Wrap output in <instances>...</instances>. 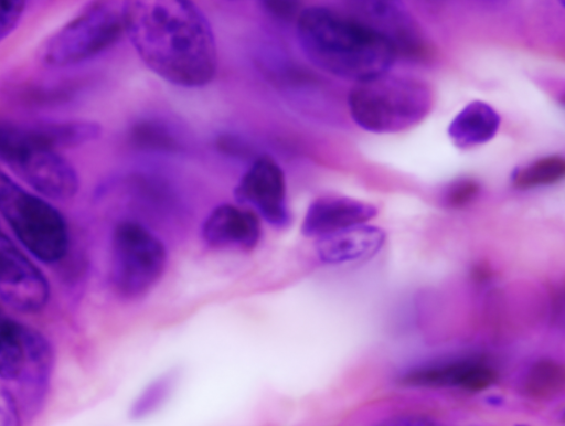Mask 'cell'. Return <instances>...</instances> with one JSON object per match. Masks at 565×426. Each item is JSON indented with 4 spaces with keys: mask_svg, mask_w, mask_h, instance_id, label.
Instances as JSON below:
<instances>
[{
    "mask_svg": "<svg viewBox=\"0 0 565 426\" xmlns=\"http://www.w3.org/2000/svg\"><path fill=\"white\" fill-rule=\"evenodd\" d=\"M370 203L347 196H321L315 200L303 217L301 231L306 236L322 237L364 224L376 215Z\"/></svg>",
    "mask_w": 565,
    "mask_h": 426,
    "instance_id": "7c38bea8",
    "label": "cell"
},
{
    "mask_svg": "<svg viewBox=\"0 0 565 426\" xmlns=\"http://www.w3.org/2000/svg\"><path fill=\"white\" fill-rule=\"evenodd\" d=\"M171 376H163L153 382L134 405V415L142 416L152 411L168 394Z\"/></svg>",
    "mask_w": 565,
    "mask_h": 426,
    "instance_id": "ffe728a7",
    "label": "cell"
},
{
    "mask_svg": "<svg viewBox=\"0 0 565 426\" xmlns=\"http://www.w3.org/2000/svg\"><path fill=\"white\" fill-rule=\"evenodd\" d=\"M500 123V115L492 106L481 100H473L456 115L447 132L456 147L468 149L491 140Z\"/></svg>",
    "mask_w": 565,
    "mask_h": 426,
    "instance_id": "9a60e30c",
    "label": "cell"
},
{
    "mask_svg": "<svg viewBox=\"0 0 565 426\" xmlns=\"http://www.w3.org/2000/svg\"><path fill=\"white\" fill-rule=\"evenodd\" d=\"M0 213L20 243L39 260L53 264L68 248L62 214L46 200L19 185L0 170Z\"/></svg>",
    "mask_w": 565,
    "mask_h": 426,
    "instance_id": "5b68a950",
    "label": "cell"
},
{
    "mask_svg": "<svg viewBox=\"0 0 565 426\" xmlns=\"http://www.w3.org/2000/svg\"><path fill=\"white\" fill-rule=\"evenodd\" d=\"M124 32L121 11L92 3L45 42L42 62L53 67L81 63L115 44Z\"/></svg>",
    "mask_w": 565,
    "mask_h": 426,
    "instance_id": "8992f818",
    "label": "cell"
},
{
    "mask_svg": "<svg viewBox=\"0 0 565 426\" xmlns=\"http://www.w3.org/2000/svg\"><path fill=\"white\" fill-rule=\"evenodd\" d=\"M356 6V20L367 25L394 47L397 55L425 58L431 47L411 14L393 1H363Z\"/></svg>",
    "mask_w": 565,
    "mask_h": 426,
    "instance_id": "8fae6325",
    "label": "cell"
},
{
    "mask_svg": "<svg viewBox=\"0 0 565 426\" xmlns=\"http://www.w3.org/2000/svg\"><path fill=\"white\" fill-rule=\"evenodd\" d=\"M121 14L131 44L154 74L184 87L203 86L214 77V35L192 2L129 1Z\"/></svg>",
    "mask_w": 565,
    "mask_h": 426,
    "instance_id": "6da1fadb",
    "label": "cell"
},
{
    "mask_svg": "<svg viewBox=\"0 0 565 426\" xmlns=\"http://www.w3.org/2000/svg\"><path fill=\"white\" fill-rule=\"evenodd\" d=\"M297 38L312 64L356 83L387 74L397 56L381 34L354 17L326 7H308L299 12Z\"/></svg>",
    "mask_w": 565,
    "mask_h": 426,
    "instance_id": "7a4b0ae2",
    "label": "cell"
},
{
    "mask_svg": "<svg viewBox=\"0 0 565 426\" xmlns=\"http://www.w3.org/2000/svg\"><path fill=\"white\" fill-rule=\"evenodd\" d=\"M24 8V1L0 0V41L17 28Z\"/></svg>",
    "mask_w": 565,
    "mask_h": 426,
    "instance_id": "44dd1931",
    "label": "cell"
},
{
    "mask_svg": "<svg viewBox=\"0 0 565 426\" xmlns=\"http://www.w3.org/2000/svg\"><path fill=\"white\" fill-rule=\"evenodd\" d=\"M565 174V159L558 155L540 158L524 167L518 168L511 175L516 189L526 190L554 184Z\"/></svg>",
    "mask_w": 565,
    "mask_h": 426,
    "instance_id": "e0dca14e",
    "label": "cell"
},
{
    "mask_svg": "<svg viewBox=\"0 0 565 426\" xmlns=\"http://www.w3.org/2000/svg\"><path fill=\"white\" fill-rule=\"evenodd\" d=\"M495 380L494 372L481 364L458 363L427 369L411 374L407 381L419 385H451L470 391L488 387Z\"/></svg>",
    "mask_w": 565,
    "mask_h": 426,
    "instance_id": "2e32d148",
    "label": "cell"
},
{
    "mask_svg": "<svg viewBox=\"0 0 565 426\" xmlns=\"http://www.w3.org/2000/svg\"><path fill=\"white\" fill-rule=\"evenodd\" d=\"M0 426H21L18 402L12 392L0 381Z\"/></svg>",
    "mask_w": 565,
    "mask_h": 426,
    "instance_id": "7402d4cb",
    "label": "cell"
},
{
    "mask_svg": "<svg viewBox=\"0 0 565 426\" xmlns=\"http://www.w3.org/2000/svg\"><path fill=\"white\" fill-rule=\"evenodd\" d=\"M49 365V349L43 338L25 328L0 308V379H40Z\"/></svg>",
    "mask_w": 565,
    "mask_h": 426,
    "instance_id": "9c48e42d",
    "label": "cell"
},
{
    "mask_svg": "<svg viewBox=\"0 0 565 426\" xmlns=\"http://www.w3.org/2000/svg\"><path fill=\"white\" fill-rule=\"evenodd\" d=\"M348 105L359 127L375 134H394L428 115L433 94L420 81L384 74L356 83L349 93Z\"/></svg>",
    "mask_w": 565,
    "mask_h": 426,
    "instance_id": "3957f363",
    "label": "cell"
},
{
    "mask_svg": "<svg viewBox=\"0 0 565 426\" xmlns=\"http://www.w3.org/2000/svg\"><path fill=\"white\" fill-rule=\"evenodd\" d=\"M50 287L42 271L25 256L0 227V298L21 312L42 310Z\"/></svg>",
    "mask_w": 565,
    "mask_h": 426,
    "instance_id": "ba28073f",
    "label": "cell"
},
{
    "mask_svg": "<svg viewBox=\"0 0 565 426\" xmlns=\"http://www.w3.org/2000/svg\"><path fill=\"white\" fill-rule=\"evenodd\" d=\"M0 160L49 199L68 200L78 190L74 167L42 140L34 126L0 124Z\"/></svg>",
    "mask_w": 565,
    "mask_h": 426,
    "instance_id": "277c9868",
    "label": "cell"
},
{
    "mask_svg": "<svg viewBox=\"0 0 565 426\" xmlns=\"http://www.w3.org/2000/svg\"><path fill=\"white\" fill-rule=\"evenodd\" d=\"M205 243L215 248L250 249L259 241L260 224L250 211L233 204L216 206L202 225Z\"/></svg>",
    "mask_w": 565,
    "mask_h": 426,
    "instance_id": "4fadbf2b",
    "label": "cell"
},
{
    "mask_svg": "<svg viewBox=\"0 0 565 426\" xmlns=\"http://www.w3.org/2000/svg\"><path fill=\"white\" fill-rule=\"evenodd\" d=\"M384 241L383 230L361 224L319 237L317 251L323 262L345 263L372 256Z\"/></svg>",
    "mask_w": 565,
    "mask_h": 426,
    "instance_id": "5bb4252c",
    "label": "cell"
},
{
    "mask_svg": "<svg viewBox=\"0 0 565 426\" xmlns=\"http://www.w3.org/2000/svg\"><path fill=\"white\" fill-rule=\"evenodd\" d=\"M234 195L249 204L276 226L288 222L286 179L280 166L269 156L258 157L237 183Z\"/></svg>",
    "mask_w": 565,
    "mask_h": 426,
    "instance_id": "30bf717a",
    "label": "cell"
},
{
    "mask_svg": "<svg viewBox=\"0 0 565 426\" xmlns=\"http://www.w3.org/2000/svg\"><path fill=\"white\" fill-rule=\"evenodd\" d=\"M268 11L277 17L290 18L299 10V4L292 1H264Z\"/></svg>",
    "mask_w": 565,
    "mask_h": 426,
    "instance_id": "603a6c76",
    "label": "cell"
},
{
    "mask_svg": "<svg viewBox=\"0 0 565 426\" xmlns=\"http://www.w3.org/2000/svg\"><path fill=\"white\" fill-rule=\"evenodd\" d=\"M167 263L163 243L134 221L120 222L111 238V278L126 297H138L161 278Z\"/></svg>",
    "mask_w": 565,
    "mask_h": 426,
    "instance_id": "52a82bcc",
    "label": "cell"
},
{
    "mask_svg": "<svg viewBox=\"0 0 565 426\" xmlns=\"http://www.w3.org/2000/svg\"><path fill=\"white\" fill-rule=\"evenodd\" d=\"M480 188V183L472 178L457 179L446 188L445 203L450 207H462L478 195Z\"/></svg>",
    "mask_w": 565,
    "mask_h": 426,
    "instance_id": "d6986e66",
    "label": "cell"
},
{
    "mask_svg": "<svg viewBox=\"0 0 565 426\" xmlns=\"http://www.w3.org/2000/svg\"><path fill=\"white\" fill-rule=\"evenodd\" d=\"M563 383V368L552 361H542L530 372L527 388L536 394H546L561 387Z\"/></svg>",
    "mask_w": 565,
    "mask_h": 426,
    "instance_id": "ac0fdd59",
    "label": "cell"
}]
</instances>
